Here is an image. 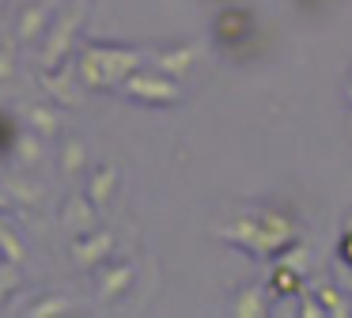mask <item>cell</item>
<instances>
[{
    "label": "cell",
    "mask_w": 352,
    "mask_h": 318,
    "mask_svg": "<svg viewBox=\"0 0 352 318\" xmlns=\"http://www.w3.org/2000/svg\"><path fill=\"white\" fill-rule=\"evenodd\" d=\"M76 65H80V80H84L87 91L122 87L125 76L137 72L140 50H133V45H87L76 57Z\"/></svg>",
    "instance_id": "6da1fadb"
},
{
    "label": "cell",
    "mask_w": 352,
    "mask_h": 318,
    "mask_svg": "<svg viewBox=\"0 0 352 318\" xmlns=\"http://www.w3.org/2000/svg\"><path fill=\"white\" fill-rule=\"evenodd\" d=\"M84 12H87V4L80 0L72 12H65L57 23H50L46 42H42V53H38V68H57V65H65V61L72 57V38H76V30L84 27Z\"/></svg>",
    "instance_id": "7a4b0ae2"
},
{
    "label": "cell",
    "mask_w": 352,
    "mask_h": 318,
    "mask_svg": "<svg viewBox=\"0 0 352 318\" xmlns=\"http://www.w3.org/2000/svg\"><path fill=\"white\" fill-rule=\"evenodd\" d=\"M220 239H231V242H239V246H246V250H254L258 257H269V254H280L284 246H292L284 235H276V231H269L265 224H261L258 216H239L235 224H228V227H220Z\"/></svg>",
    "instance_id": "3957f363"
},
{
    "label": "cell",
    "mask_w": 352,
    "mask_h": 318,
    "mask_svg": "<svg viewBox=\"0 0 352 318\" xmlns=\"http://www.w3.org/2000/svg\"><path fill=\"white\" fill-rule=\"evenodd\" d=\"M122 91L129 98H137V103H152V106H175L178 98H182V87H178L175 80H167V72H133L125 76Z\"/></svg>",
    "instance_id": "277c9868"
},
{
    "label": "cell",
    "mask_w": 352,
    "mask_h": 318,
    "mask_svg": "<svg viewBox=\"0 0 352 318\" xmlns=\"http://www.w3.org/2000/svg\"><path fill=\"white\" fill-rule=\"evenodd\" d=\"M42 91H50L57 106H80L84 103V80H80V65L76 61H65L57 68H42Z\"/></svg>",
    "instance_id": "5b68a950"
},
{
    "label": "cell",
    "mask_w": 352,
    "mask_h": 318,
    "mask_svg": "<svg viewBox=\"0 0 352 318\" xmlns=\"http://www.w3.org/2000/svg\"><path fill=\"white\" fill-rule=\"evenodd\" d=\"M72 262L80 265L84 273H95L110 254H114V231H91V235H72L69 242Z\"/></svg>",
    "instance_id": "8992f818"
},
{
    "label": "cell",
    "mask_w": 352,
    "mask_h": 318,
    "mask_svg": "<svg viewBox=\"0 0 352 318\" xmlns=\"http://www.w3.org/2000/svg\"><path fill=\"white\" fill-rule=\"evenodd\" d=\"M99 204L91 201V197H69L65 201V209H61V224H65V231L69 235H91V231H99Z\"/></svg>",
    "instance_id": "52a82bcc"
},
{
    "label": "cell",
    "mask_w": 352,
    "mask_h": 318,
    "mask_svg": "<svg viewBox=\"0 0 352 318\" xmlns=\"http://www.w3.org/2000/svg\"><path fill=\"white\" fill-rule=\"evenodd\" d=\"M133 277H137L133 262L99 265V292H95V299H99V303H118L133 288Z\"/></svg>",
    "instance_id": "ba28073f"
},
{
    "label": "cell",
    "mask_w": 352,
    "mask_h": 318,
    "mask_svg": "<svg viewBox=\"0 0 352 318\" xmlns=\"http://www.w3.org/2000/svg\"><path fill=\"white\" fill-rule=\"evenodd\" d=\"M193 61H197V45H193V42L178 45V50L155 53V68H160V72H167V76H186V72H193Z\"/></svg>",
    "instance_id": "9c48e42d"
},
{
    "label": "cell",
    "mask_w": 352,
    "mask_h": 318,
    "mask_svg": "<svg viewBox=\"0 0 352 318\" xmlns=\"http://www.w3.org/2000/svg\"><path fill=\"white\" fill-rule=\"evenodd\" d=\"M114 189H118V167H95L91 178H87V197H91L99 209H107Z\"/></svg>",
    "instance_id": "30bf717a"
},
{
    "label": "cell",
    "mask_w": 352,
    "mask_h": 318,
    "mask_svg": "<svg viewBox=\"0 0 352 318\" xmlns=\"http://www.w3.org/2000/svg\"><path fill=\"white\" fill-rule=\"evenodd\" d=\"M46 30H50V8L46 4H31L19 15V27H16L19 42H34V38L46 34Z\"/></svg>",
    "instance_id": "8fae6325"
},
{
    "label": "cell",
    "mask_w": 352,
    "mask_h": 318,
    "mask_svg": "<svg viewBox=\"0 0 352 318\" xmlns=\"http://www.w3.org/2000/svg\"><path fill=\"white\" fill-rule=\"evenodd\" d=\"M0 186L8 189V197L16 204H23V209H34V204L42 201V186H38V182H31V178H4Z\"/></svg>",
    "instance_id": "7c38bea8"
},
{
    "label": "cell",
    "mask_w": 352,
    "mask_h": 318,
    "mask_svg": "<svg viewBox=\"0 0 352 318\" xmlns=\"http://www.w3.org/2000/svg\"><path fill=\"white\" fill-rule=\"evenodd\" d=\"M65 315H72L69 295H46V299H38V307H27V318H65Z\"/></svg>",
    "instance_id": "4fadbf2b"
},
{
    "label": "cell",
    "mask_w": 352,
    "mask_h": 318,
    "mask_svg": "<svg viewBox=\"0 0 352 318\" xmlns=\"http://www.w3.org/2000/svg\"><path fill=\"white\" fill-rule=\"evenodd\" d=\"M27 121H31V129L42 136H54L57 129H61V114H57L54 106H31V110H27Z\"/></svg>",
    "instance_id": "5bb4252c"
},
{
    "label": "cell",
    "mask_w": 352,
    "mask_h": 318,
    "mask_svg": "<svg viewBox=\"0 0 352 318\" xmlns=\"http://www.w3.org/2000/svg\"><path fill=\"white\" fill-rule=\"evenodd\" d=\"M261 299H265V295H261L258 288H243V292H239V303L231 307V315L235 318H261L265 315V303Z\"/></svg>",
    "instance_id": "9a60e30c"
},
{
    "label": "cell",
    "mask_w": 352,
    "mask_h": 318,
    "mask_svg": "<svg viewBox=\"0 0 352 318\" xmlns=\"http://www.w3.org/2000/svg\"><path fill=\"white\" fill-rule=\"evenodd\" d=\"M276 265H284V269H292V273H299V277H307L311 273V257H307V246L303 242H292V246H284L280 250V262Z\"/></svg>",
    "instance_id": "2e32d148"
},
{
    "label": "cell",
    "mask_w": 352,
    "mask_h": 318,
    "mask_svg": "<svg viewBox=\"0 0 352 318\" xmlns=\"http://www.w3.org/2000/svg\"><path fill=\"white\" fill-rule=\"evenodd\" d=\"M0 254L12 257V262H19V265L27 262V246H23V239H19V231H12V227L4 224V220H0Z\"/></svg>",
    "instance_id": "e0dca14e"
},
{
    "label": "cell",
    "mask_w": 352,
    "mask_h": 318,
    "mask_svg": "<svg viewBox=\"0 0 352 318\" xmlns=\"http://www.w3.org/2000/svg\"><path fill=\"white\" fill-rule=\"evenodd\" d=\"M42 140H46V136L42 133H23V136H16V159L19 163H38L42 159Z\"/></svg>",
    "instance_id": "ac0fdd59"
},
{
    "label": "cell",
    "mask_w": 352,
    "mask_h": 318,
    "mask_svg": "<svg viewBox=\"0 0 352 318\" xmlns=\"http://www.w3.org/2000/svg\"><path fill=\"white\" fill-rule=\"evenodd\" d=\"M19 280H23V273H19V262L4 257V262H0V303L12 299V292L19 288Z\"/></svg>",
    "instance_id": "d6986e66"
},
{
    "label": "cell",
    "mask_w": 352,
    "mask_h": 318,
    "mask_svg": "<svg viewBox=\"0 0 352 318\" xmlns=\"http://www.w3.org/2000/svg\"><path fill=\"white\" fill-rule=\"evenodd\" d=\"M314 295L322 299V307H326V315H333V318H344L349 315V299H344L337 288H329V284H322V288H314Z\"/></svg>",
    "instance_id": "ffe728a7"
},
{
    "label": "cell",
    "mask_w": 352,
    "mask_h": 318,
    "mask_svg": "<svg viewBox=\"0 0 352 318\" xmlns=\"http://www.w3.org/2000/svg\"><path fill=\"white\" fill-rule=\"evenodd\" d=\"M87 163V148L80 140H72V144H65V156H61V171L65 174H76L80 167Z\"/></svg>",
    "instance_id": "44dd1931"
},
{
    "label": "cell",
    "mask_w": 352,
    "mask_h": 318,
    "mask_svg": "<svg viewBox=\"0 0 352 318\" xmlns=\"http://www.w3.org/2000/svg\"><path fill=\"white\" fill-rule=\"evenodd\" d=\"M12 76H16V53H12V45H0V83Z\"/></svg>",
    "instance_id": "7402d4cb"
},
{
    "label": "cell",
    "mask_w": 352,
    "mask_h": 318,
    "mask_svg": "<svg viewBox=\"0 0 352 318\" xmlns=\"http://www.w3.org/2000/svg\"><path fill=\"white\" fill-rule=\"evenodd\" d=\"M318 303H322L318 295H314V299H303V310H299V315H303V318H311V315H314V318L326 315V307H318Z\"/></svg>",
    "instance_id": "603a6c76"
},
{
    "label": "cell",
    "mask_w": 352,
    "mask_h": 318,
    "mask_svg": "<svg viewBox=\"0 0 352 318\" xmlns=\"http://www.w3.org/2000/svg\"><path fill=\"white\" fill-rule=\"evenodd\" d=\"M8 209H16V201L8 197V189L0 186V212H8Z\"/></svg>",
    "instance_id": "cb8c5ba5"
},
{
    "label": "cell",
    "mask_w": 352,
    "mask_h": 318,
    "mask_svg": "<svg viewBox=\"0 0 352 318\" xmlns=\"http://www.w3.org/2000/svg\"><path fill=\"white\" fill-rule=\"evenodd\" d=\"M341 280H349V284H352V257H344V265H341Z\"/></svg>",
    "instance_id": "d4e9b609"
},
{
    "label": "cell",
    "mask_w": 352,
    "mask_h": 318,
    "mask_svg": "<svg viewBox=\"0 0 352 318\" xmlns=\"http://www.w3.org/2000/svg\"><path fill=\"white\" fill-rule=\"evenodd\" d=\"M349 103H352V87H349Z\"/></svg>",
    "instance_id": "484cf974"
},
{
    "label": "cell",
    "mask_w": 352,
    "mask_h": 318,
    "mask_svg": "<svg viewBox=\"0 0 352 318\" xmlns=\"http://www.w3.org/2000/svg\"><path fill=\"white\" fill-rule=\"evenodd\" d=\"M0 4H4V0H0Z\"/></svg>",
    "instance_id": "4316f807"
},
{
    "label": "cell",
    "mask_w": 352,
    "mask_h": 318,
    "mask_svg": "<svg viewBox=\"0 0 352 318\" xmlns=\"http://www.w3.org/2000/svg\"><path fill=\"white\" fill-rule=\"evenodd\" d=\"M0 257H4V254H0Z\"/></svg>",
    "instance_id": "83f0119b"
}]
</instances>
